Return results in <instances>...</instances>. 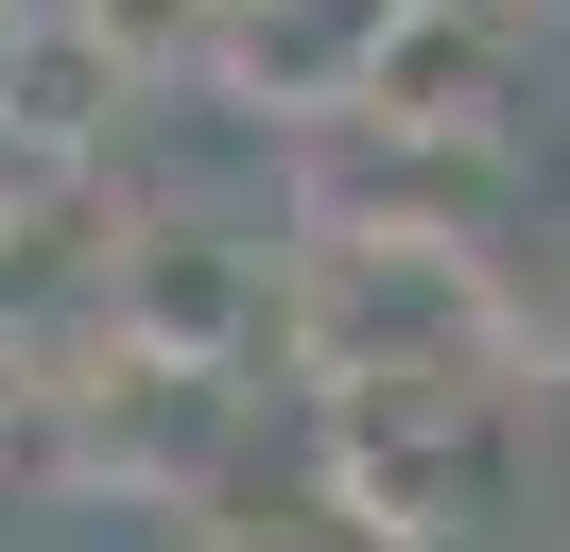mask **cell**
Segmentation results:
<instances>
[]
</instances>
